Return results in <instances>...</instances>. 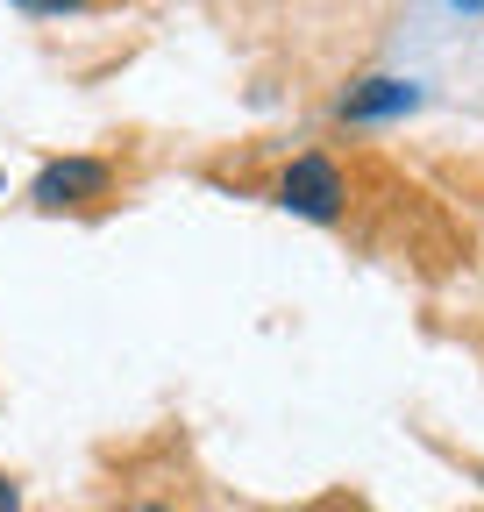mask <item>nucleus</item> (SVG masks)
Returning a JSON list of instances; mask_svg holds the SVG:
<instances>
[{
    "label": "nucleus",
    "mask_w": 484,
    "mask_h": 512,
    "mask_svg": "<svg viewBox=\"0 0 484 512\" xmlns=\"http://www.w3.org/2000/svg\"><path fill=\"white\" fill-rule=\"evenodd\" d=\"M0 512H22V484H15L8 470H0Z\"/></svg>",
    "instance_id": "5"
},
{
    "label": "nucleus",
    "mask_w": 484,
    "mask_h": 512,
    "mask_svg": "<svg viewBox=\"0 0 484 512\" xmlns=\"http://www.w3.org/2000/svg\"><path fill=\"white\" fill-rule=\"evenodd\" d=\"M413 93L399 86V79H371V93H356V100H342V114H392V107H406Z\"/></svg>",
    "instance_id": "3"
},
{
    "label": "nucleus",
    "mask_w": 484,
    "mask_h": 512,
    "mask_svg": "<svg viewBox=\"0 0 484 512\" xmlns=\"http://www.w3.org/2000/svg\"><path fill=\"white\" fill-rule=\"evenodd\" d=\"M22 15H79V8H93V0H15Z\"/></svg>",
    "instance_id": "4"
},
{
    "label": "nucleus",
    "mask_w": 484,
    "mask_h": 512,
    "mask_svg": "<svg viewBox=\"0 0 484 512\" xmlns=\"http://www.w3.org/2000/svg\"><path fill=\"white\" fill-rule=\"evenodd\" d=\"M271 200H278L285 214H299V221L335 228V221H349V207H356V178H349V164L328 157V150H299V157L271 178Z\"/></svg>",
    "instance_id": "2"
},
{
    "label": "nucleus",
    "mask_w": 484,
    "mask_h": 512,
    "mask_svg": "<svg viewBox=\"0 0 484 512\" xmlns=\"http://www.w3.org/2000/svg\"><path fill=\"white\" fill-rule=\"evenodd\" d=\"M114 512H178L171 498H129V505H114Z\"/></svg>",
    "instance_id": "6"
},
{
    "label": "nucleus",
    "mask_w": 484,
    "mask_h": 512,
    "mask_svg": "<svg viewBox=\"0 0 484 512\" xmlns=\"http://www.w3.org/2000/svg\"><path fill=\"white\" fill-rule=\"evenodd\" d=\"M121 164L100 157V150H72V157H50L36 178H29V207L36 214H107L121 200Z\"/></svg>",
    "instance_id": "1"
}]
</instances>
